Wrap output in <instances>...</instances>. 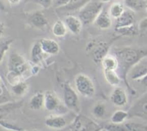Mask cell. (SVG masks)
<instances>
[{"label": "cell", "instance_id": "ffe728a7", "mask_svg": "<svg viewBox=\"0 0 147 131\" xmlns=\"http://www.w3.org/2000/svg\"><path fill=\"white\" fill-rule=\"evenodd\" d=\"M45 94L42 92H37L30 99L29 105L33 110H39L44 107Z\"/></svg>", "mask_w": 147, "mask_h": 131}, {"label": "cell", "instance_id": "6da1fadb", "mask_svg": "<svg viewBox=\"0 0 147 131\" xmlns=\"http://www.w3.org/2000/svg\"><path fill=\"white\" fill-rule=\"evenodd\" d=\"M31 69V65L22 55L12 53L9 58L7 80L11 85L23 81L28 73H32Z\"/></svg>", "mask_w": 147, "mask_h": 131}, {"label": "cell", "instance_id": "8fae6325", "mask_svg": "<svg viewBox=\"0 0 147 131\" xmlns=\"http://www.w3.org/2000/svg\"><path fill=\"white\" fill-rule=\"evenodd\" d=\"M65 24H66L67 30L73 33V35H79L81 32L83 28V22L79 17L76 16L70 15L66 16L64 20Z\"/></svg>", "mask_w": 147, "mask_h": 131}, {"label": "cell", "instance_id": "b9f144b4", "mask_svg": "<svg viewBox=\"0 0 147 131\" xmlns=\"http://www.w3.org/2000/svg\"><path fill=\"white\" fill-rule=\"evenodd\" d=\"M30 1V0H25V1Z\"/></svg>", "mask_w": 147, "mask_h": 131}, {"label": "cell", "instance_id": "52a82bcc", "mask_svg": "<svg viewBox=\"0 0 147 131\" xmlns=\"http://www.w3.org/2000/svg\"><path fill=\"white\" fill-rule=\"evenodd\" d=\"M147 74V55L141 58L128 71V75L131 79L138 81Z\"/></svg>", "mask_w": 147, "mask_h": 131}, {"label": "cell", "instance_id": "9a60e30c", "mask_svg": "<svg viewBox=\"0 0 147 131\" xmlns=\"http://www.w3.org/2000/svg\"><path fill=\"white\" fill-rule=\"evenodd\" d=\"M28 20L33 27L37 29H43L47 25L48 22L47 18L41 12L37 11L31 13L29 15Z\"/></svg>", "mask_w": 147, "mask_h": 131}, {"label": "cell", "instance_id": "d4e9b609", "mask_svg": "<svg viewBox=\"0 0 147 131\" xmlns=\"http://www.w3.org/2000/svg\"><path fill=\"white\" fill-rule=\"evenodd\" d=\"M124 5L121 2L116 1L113 2L111 5L110 6L109 10V12L110 14L111 17L114 19H118L119 17L121 16V14L124 12L125 11Z\"/></svg>", "mask_w": 147, "mask_h": 131}, {"label": "cell", "instance_id": "484cf974", "mask_svg": "<svg viewBox=\"0 0 147 131\" xmlns=\"http://www.w3.org/2000/svg\"><path fill=\"white\" fill-rule=\"evenodd\" d=\"M129 117V114L128 112H126L122 109L116 110L113 113L111 117V121L112 123L115 124H123L128 117Z\"/></svg>", "mask_w": 147, "mask_h": 131}, {"label": "cell", "instance_id": "8992f818", "mask_svg": "<svg viewBox=\"0 0 147 131\" xmlns=\"http://www.w3.org/2000/svg\"><path fill=\"white\" fill-rule=\"evenodd\" d=\"M116 56L117 58L119 60L120 59L124 64H127L130 66H133L141 58H139V52L130 47L118 49L116 52Z\"/></svg>", "mask_w": 147, "mask_h": 131}, {"label": "cell", "instance_id": "e0dca14e", "mask_svg": "<svg viewBox=\"0 0 147 131\" xmlns=\"http://www.w3.org/2000/svg\"><path fill=\"white\" fill-rule=\"evenodd\" d=\"M109 44L106 42H100L97 43V45L95 47L94 50L93 52V60L96 63H101L103 58L108 55V52L109 50Z\"/></svg>", "mask_w": 147, "mask_h": 131}, {"label": "cell", "instance_id": "d6986e66", "mask_svg": "<svg viewBox=\"0 0 147 131\" xmlns=\"http://www.w3.org/2000/svg\"><path fill=\"white\" fill-rule=\"evenodd\" d=\"M101 64L103 70L116 71V69L119 68V60L116 56L108 54L103 58Z\"/></svg>", "mask_w": 147, "mask_h": 131}, {"label": "cell", "instance_id": "44dd1931", "mask_svg": "<svg viewBox=\"0 0 147 131\" xmlns=\"http://www.w3.org/2000/svg\"><path fill=\"white\" fill-rule=\"evenodd\" d=\"M92 0H70L69 2L64 7L59 8L64 11H80L85 5Z\"/></svg>", "mask_w": 147, "mask_h": 131}, {"label": "cell", "instance_id": "30bf717a", "mask_svg": "<svg viewBox=\"0 0 147 131\" xmlns=\"http://www.w3.org/2000/svg\"><path fill=\"white\" fill-rule=\"evenodd\" d=\"M110 100L117 107L125 106L128 102V96L125 89L119 86L115 88L110 96Z\"/></svg>", "mask_w": 147, "mask_h": 131}, {"label": "cell", "instance_id": "ac0fdd59", "mask_svg": "<svg viewBox=\"0 0 147 131\" xmlns=\"http://www.w3.org/2000/svg\"><path fill=\"white\" fill-rule=\"evenodd\" d=\"M44 54H45V53L43 52L40 43H34V44L33 45L32 47L31 53H30L32 63L33 64L35 65L40 64V63L43 60V58H44Z\"/></svg>", "mask_w": 147, "mask_h": 131}, {"label": "cell", "instance_id": "3957f363", "mask_svg": "<svg viewBox=\"0 0 147 131\" xmlns=\"http://www.w3.org/2000/svg\"><path fill=\"white\" fill-rule=\"evenodd\" d=\"M75 87L78 94L85 97H92L96 93V87L90 76L85 73H79L74 80Z\"/></svg>", "mask_w": 147, "mask_h": 131}, {"label": "cell", "instance_id": "f35d334b", "mask_svg": "<svg viewBox=\"0 0 147 131\" xmlns=\"http://www.w3.org/2000/svg\"><path fill=\"white\" fill-rule=\"evenodd\" d=\"M109 1H110V0H101L102 2H108Z\"/></svg>", "mask_w": 147, "mask_h": 131}, {"label": "cell", "instance_id": "cb8c5ba5", "mask_svg": "<svg viewBox=\"0 0 147 131\" xmlns=\"http://www.w3.org/2000/svg\"><path fill=\"white\" fill-rule=\"evenodd\" d=\"M103 75L106 81L111 86H116L121 83V78L116 71L103 70Z\"/></svg>", "mask_w": 147, "mask_h": 131}, {"label": "cell", "instance_id": "ab89813d", "mask_svg": "<svg viewBox=\"0 0 147 131\" xmlns=\"http://www.w3.org/2000/svg\"><path fill=\"white\" fill-rule=\"evenodd\" d=\"M100 131H106V130L104 129V128H103V129H102L101 130H100Z\"/></svg>", "mask_w": 147, "mask_h": 131}, {"label": "cell", "instance_id": "7402d4cb", "mask_svg": "<svg viewBox=\"0 0 147 131\" xmlns=\"http://www.w3.org/2000/svg\"><path fill=\"white\" fill-rule=\"evenodd\" d=\"M128 9L135 12H141L146 9V0H123Z\"/></svg>", "mask_w": 147, "mask_h": 131}, {"label": "cell", "instance_id": "7bdbcfd3", "mask_svg": "<svg viewBox=\"0 0 147 131\" xmlns=\"http://www.w3.org/2000/svg\"><path fill=\"white\" fill-rule=\"evenodd\" d=\"M146 12H147V5H146Z\"/></svg>", "mask_w": 147, "mask_h": 131}, {"label": "cell", "instance_id": "60d3db41", "mask_svg": "<svg viewBox=\"0 0 147 131\" xmlns=\"http://www.w3.org/2000/svg\"><path fill=\"white\" fill-rule=\"evenodd\" d=\"M1 78H0V84H1Z\"/></svg>", "mask_w": 147, "mask_h": 131}, {"label": "cell", "instance_id": "ee69618b", "mask_svg": "<svg viewBox=\"0 0 147 131\" xmlns=\"http://www.w3.org/2000/svg\"><path fill=\"white\" fill-rule=\"evenodd\" d=\"M146 1H147V0H146Z\"/></svg>", "mask_w": 147, "mask_h": 131}, {"label": "cell", "instance_id": "f1b7e54d", "mask_svg": "<svg viewBox=\"0 0 147 131\" xmlns=\"http://www.w3.org/2000/svg\"><path fill=\"white\" fill-rule=\"evenodd\" d=\"M12 43L13 39L11 38H7L0 41V63L2 61L6 53L9 50Z\"/></svg>", "mask_w": 147, "mask_h": 131}, {"label": "cell", "instance_id": "5b68a950", "mask_svg": "<svg viewBox=\"0 0 147 131\" xmlns=\"http://www.w3.org/2000/svg\"><path fill=\"white\" fill-rule=\"evenodd\" d=\"M63 101L67 109L75 112L80 110V102L78 93L69 83L63 85Z\"/></svg>", "mask_w": 147, "mask_h": 131}, {"label": "cell", "instance_id": "d590c367", "mask_svg": "<svg viewBox=\"0 0 147 131\" xmlns=\"http://www.w3.org/2000/svg\"><path fill=\"white\" fill-rule=\"evenodd\" d=\"M4 31H5V27H4V24H3L1 22H0V37H2V35L4 33Z\"/></svg>", "mask_w": 147, "mask_h": 131}, {"label": "cell", "instance_id": "4dcf8cb0", "mask_svg": "<svg viewBox=\"0 0 147 131\" xmlns=\"http://www.w3.org/2000/svg\"><path fill=\"white\" fill-rule=\"evenodd\" d=\"M104 129L106 131H129L126 125L123 124H108L105 126Z\"/></svg>", "mask_w": 147, "mask_h": 131}, {"label": "cell", "instance_id": "277c9868", "mask_svg": "<svg viewBox=\"0 0 147 131\" xmlns=\"http://www.w3.org/2000/svg\"><path fill=\"white\" fill-rule=\"evenodd\" d=\"M101 126L93 119L83 115H78L70 128L71 131H100Z\"/></svg>", "mask_w": 147, "mask_h": 131}, {"label": "cell", "instance_id": "8d00e7d4", "mask_svg": "<svg viewBox=\"0 0 147 131\" xmlns=\"http://www.w3.org/2000/svg\"><path fill=\"white\" fill-rule=\"evenodd\" d=\"M8 1L11 4H18L21 1V0H8Z\"/></svg>", "mask_w": 147, "mask_h": 131}, {"label": "cell", "instance_id": "4316f807", "mask_svg": "<svg viewBox=\"0 0 147 131\" xmlns=\"http://www.w3.org/2000/svg\"><path fill=\"white\" fill-rule=\"evenodd\" d=\"M29 86L25 81H21L11 86V91L17 96H23L28 91Z\"/></svg>", "mask_w": 147, "mask_h": 131}, {"label": "cell", "instance_id": "d6a6232c", "mask_svg": "<svg viewBox=\"0 0 147 131\" xmlns=\"http://www.w3.org/2000/svg\"><path fill=\"white\" fill-rule=\"evenodd\" d=\"M0 125H1L4 128H7V129L11 130H15V131H21L22 129L19 127L15 126V125H12V124L8 123V122H0Z\"/></svg>", "mask_w": 147, "mask_h": 131}, {"label": "cell", "instance_id": "83f0119b", "mask_svg": "<svg viewBox=\"0 0 147 131\" xmlns=\"http://www.w3.org/2000/svg\"><path fill=\"white\" fill-rule=\"evenodd\" d=\"M118 33H119L121 35L126 36H134L138 33L139 28L136 27L135 24L129 26V27H121V28H116L115 29Z\"/></svg>", "mask_w": 147, "mask_h": 131}, {"label": "cell", "instance_id": "ba28073f", "mask_svg": "<svg viewBox=\"0 0 147 131\" xmlns=\"http://www.w3.org/2000/svg\"><path fill=\"white\" fill-rule=\"evenodd\" d=\"M44 107L49 112H57L63 108V105L57 95L54 92L47 91L45 93Z\"/></svg>", "mask_w": 147, "mask_h": 131}, {"label": "cell", "instance_id": "e575fe53", "mask_svg": "<svg viewBox=\"0 0 147 131\" xmlns=\"http://www.w3.org/2000/svg\"><path fill=\"white\" fill-rule=\"evenodd\" d=\"M138 81H140L141 83H142V84L143 85L144 87L147 88V74L145 76H144L142 79H139V80H138Z\"/></svg>", "mask_w": 147, "mask_h": 131}, {"label": "cell", "instance_id": "1f68e13d", "mask_svg": "<svg viewBox=\"0 0 147 131\" xmlns=\"http://www.w3.org/2000/svg\"><path fill=\"white\" fill-rule=\"evenodd\" d=\"M36 4H39L44 9H48L51 7L53 0H31Z\"/></svg>", "mask_w": 147, "mask_h": 131}, {"label": "cell", "instance_id": "4fadbf2b", "mask_svg": "<svg viewBox=\"0 0 147 131\" xmlns=\"http://www.w3.org/2000/svg\"><path fill=\"white\" fill-rule=\"evenodd\" d=\"M39 43L45 54L56 55L60 51V45L53 39L42 38Z\"/></svg>", "mask_w": 147, "mask_h": 131}, {"label": "cell", "instance_id": "7c38bea8", "mask_svg": "<svg viewBox=\"0 0 147 131\" xmlns=\"http://www.w3.org/2000/svg\"><path fill=\"white\" fill-rule=\"evenodd\" d=\"M135 24V14L134 12L132 10H126L124 12L121 14V17L116 19V28H121V27H129V26Z\"/></svg>", "mask_w": 147, "mask_h": 131}, {"label": "cell", "instance_id": "74e56055", "mask_svg": "<svg viewBox=\"0 0 147 131\" xmlns=\"http://www.w3.org/2000/svg\"><path fill=\"white\" fill-rule=\"evenodd\" d=\"M4 9H5V7L4 5V3L2 2L1 0H0V10L2 11V10H4Z\"/></svg>", "mask_w": 147, "mask_h": 131}, {"label": "cell", "instance_id": "603a6c76", "mask_svg": "<svg viewBox=\"0 0 147 131\" xmlns=\"http://www.w3.org/2000/svg\"><path fill=\"white\" fill-rule=\"evenodd\" d=\"M67 28L66 27V24L62 20H57L53 24L52 27V32L53 34L57 37H64L67 32Z\"/></svg>", "mask_w": 147, "mask_h": 131}, {"label": "cell", "instance_id": "836d02e7", "mask_svg": "<svg viewBox=\"0 0 147 131\" xmlns=\"http://www.w3.org/2000/svg\"><path fill=\"white\" fill-rule=\"evenodd\" d=\"M139 31H146L147 30V17L142 19L139 23V26H138Z\"/></svg>", "mask_w": 147, "mask_h": 131}, {"label": "cell", "instance_id": "2e32d148", "mask_svg": "<svg viewBox=\"0 0 147 131\" xmlns=\"http://www.w3.org/2000/svg\"><path fill=\"white\" fill-rule=\"evenodd\" d=\"M45 125L52 129L60 130L67 125V121L63 115H51L46 118Z\"/></svg>", "mask_w": 147, "mask_h": 131}, {"label": "cell", "instance_id": "f546056e", "mask_svg": "<svg viewBox=\"0 0 147 131\" xmlns=\"http://www.w3.org/2000/svg\"><path fill=\"white\" fill-rule=\"evenodd\" d=\"M106 107L104 104L98 103L93 107V114L96 117L102 118L106 115Z\"/></svg>", "mask_w": 147, "mask_h": 131}, {"label": "cell", "instance_id": "5bb4252c", "mask_svg": "<svg viewBox=\"0 0 147 131\" xmlns=\"http://www.w3.org/2000/svg\"><path fill=\"white\" fill-rule=\"evenodd\" d=\"M93 24L100 30H108L112 25V20L109 11L103 9Z\"/></svg>", "mask_w": 147, "mask_h": 131}, {"label": "cell", "instance_id": "7a4b0ae2", "mask_svg": "<svg viewBox=\"0 0 147 131\" xmlns=\"http://www.w3.org/2000/svg\"><path fill=\"white\" fill-rule=\"evenodd\" d=\"M103 9V2L102 1H90L79 11V18L83 24L94 23L98 16Z\"/></svg>", "mask_w": 147, "mask_h": 131}, {"label": "cell", "instance_id": "9c48e42d", "mask_svg": "<svg viewBox=\"0 0 147 131\" xmlns=\"http://www.w3.org/2000/svg\"><path fill=\"white\" fill-rule=\"evenodd\" d=\"M131 116L147 119V94L136 101L129 112Z\"/></svg>", "mask_w": 147, "mask_h": 131}]
</instances>
